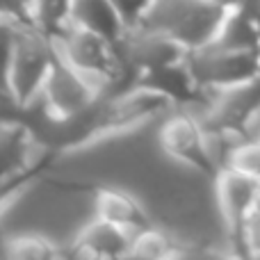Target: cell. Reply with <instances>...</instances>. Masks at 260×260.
I'll list each match as a JSON object with an SVG mask.
<instances>
[{
	"label": "cell",
	"mask_w": 260,
	"mask_h": 260,
	"mask_svg": "<svg viewBox=\"0 0 260 260\" xmlns=\"http://www.w3.org/2000/svg\"><path fill=\"white\" fill-rule=\"evenodd\" d=\"M119 46H121L123 62L135 73V80H137V76L153 71V69L183 62L189 55V50L176 37H171L169 32H162L146 25L128 30Z\"/></svg>",
	"instance_id": "52a82bcc"
},
{
	"label": "cell",
	"mask_w": 260,
	"mask_h": 260,
	"mask_svg": "<svg viewBox=\"0 0 260 260\" xmlns=\"http://www.w3.org/2000/svg\"><path fill=\"white\" fill-rule=\"evenodd\" d=\"M16 27H21V25H12L7 21H0V103H9L7 101V69H9V57H12Z\"/></svg>",
	"instance_id": "ac0fdd59"
},
{
	"label": "cell",
	"mask_w": 260,
	"mask_h": 260,
	"mask_svg": "<svg viewBox=\"0 0 260 260\" xmlns=\"http://www.w3.org/2000/svg\"><path fill=\"white\" fill-rule=\"evenodd\" d=\"M57 59L53 37L32 25L16 27L7 69V101L18 110L37 105L46 78Z\"/></svg>",
	"instance_id": "7a4b0ae2"
},
{
	"label": "cell",
	"mask_w": 260,
	"mask_h": 260,
	"mask_svg": "<svg viewBox=\"0 0 260 260\" xmlns=\"http://www.w3.org/2000/svg\"><path fill=\"white\" fill-rule=\"evenodd\" d=\"M99 101L101 94L94 89V85L57 55L44 87H41L37 105H41L44 114L50 121L69 123L87 117Z\"/></svg>",
	"instance_id": "3957f363"
},
{
	"label": "cell",
	"mask_w": 260,
	"mask_h": 260,
	"mask_svg": "<svg viewBox=\"0 0 260 260\" xmlns=\"http://www.w3.org/2000/svg\"><path fill=\"white\" fill-rule=\"evenodd\" d=\"M35 171V135L23 123L0 121V189Z\"/></svg>",
	"instance_id": "ba28073f"
},
{
	"label": "cell",
	"mask_w": 260,
	"mask_h": 260,
	"mask_svg": "<svg viewBox=\"0 0 260 260\" xmlns=\"http://www.w3.org/2000/svg\"><path fill=\"white\" fill-rule=\"evenodd\" d=\"M0 21H7L12 25H23L16 7H14V0H0Z\"/></svg>",
	"instance_id": "7402d4cb"
},
{
	"label": "cell",
	"mask_w": 260,
	"mask_h": 260,
	"mask_svg": "<svg viewBox=\"0 0 260 260\" xmlns=\"http://www.w3.org/2000/svg\"><path fill=\"white\" fill-rule=\"evenodd\" d=\"M256 21H258V37H260V16L256 18Z\"/></svg>",
	"instance_id": "d4e9b609"
},
{
	"label": "cell",
	"mask_w": 260,
	"mask_h": 260,
	"mask_svg": "<svg viewBox=\"0 0 260 260\" xmlns=\"http://www.w3.org/2000/svg\"><path fill=\"white\" fill-rule=\"evenodd\" d=\"M71 23V0H39L35 12V27L55 37Z\"/></svg>",
	"instance_id": "2e32d148"
},
{
	"label": "cell",
	"mask_w": 260,
	"mask_h": 260,
	"mask_svg": "<svg viewBox=\"0 0 260 260\" xmlns=\"http://www.w3.org/2000/svg\"><path fill=\"white\" fill-rule=\"evenodd\" d=\"M37 3H39V0H14V7H16L18 18L23 21V25H32V27H35Z\"/></svg>",
	"instance_id": "44dd1931"
},
{
	"label": "cell",
	"mask_w": 260,
	"mask_h": 260,
	"mask_svg": "<svg viewBox=\"0 0 260 260\" xmlns=\"http://www.w3.org/2000/svg\"><path fill=\"white\" fill-rule=\"evenodd\" d=\"M0 260H3V258H0Z\"/></svg>",
	"instance_id": "484cf974"
},
{
	"label": "cell",
	"mask_w": 260,
	"mask_h": 260,
	"mask_svg": "<svg viewBox=\"0 0 260 260\" xmlns=\"http://www.w3.org/2000/svg\"><path fill=\"white\" fill-rule=\"evenodd\" d=\"M71 23L121 44L126 25L117 14L112 0H71Z\"/></svg>",
	"instance_id": "7c38bea8"
},
{
	"label": "cell",
	"mask_w": 260,
	"mask_h": 260,
	"mask_svg": "<svg viewBox=\"0 0 260 260\" xmlns=\"http://www.w3.org/2000/svg\"><path fill=\"white\" fill-rule=\"evenodd\" d=\"M3 260H71L67 251L41 233H18L5 240Z\"/></svg>",
	"instance_id": "9a60e30c"
},
{
	"label": "cell",
	"mask_w": 260,
	"mask_h": 260,
	"mask_svg": "<svg viewBox=\"0 0 260 260\" xmlns=\"http://www.w3.org/2000/svg\"><path fill=\"white\" fill-rule=\"evenodd\" d=\"M210 3L217 5L219 9H224V12H233V9H242L247 0H210Z\"/></svg>",
	"instance_id": "603a6c76"
},
{
	"label": "cell",
	"mask_w": 260,
	"mask_h": 260,
	"mask_svg": "<svg viewBox=\"0 0 260 260\" xmlns=\"http://www.w3.org/2000/svg\"><path fill=\"white\" fill-rule=\"evenodd\" d=\"M171 110H176V105L167 96L135 82V85L114 91L96 103V108L89 112L91 121L87 123L80 144L126 135L153 119L167 117Z\"/></svg>",
	"instance_id": "6da1fadb"
},
{
	"label": "cell",
	"mask_w": 260,
	"mask_h": 260,
	"mask_svg": "<svg viewBox=\"0 0 260 260\" xmlns=\"http://www.w3.org/2000/svg\"><path fill=\"white\" fill-rule=\"evenodd\" d=\"M253 212H260V189H258V197H256V206H253Z\"/></svg>",
	"instance_id": "cb8c5ba5"
},
{
	"label": "cell",
	"mask_w": 260,
	"mask_h": 260,
	"mask_svg": "<svg viewBox=\"0 0 260 260\" xmlns=\"http://www.w3.org/2000/svg\"><path fill=\"white\" fill-rule=\"evenodd\" d=\"M94 217L110 221V224L128 231V233H137V231L153 224L144 203L130 192L119 187H101L94 199Z\"/></svg>",
	"instance_id": "8fae6325"
},
{
	"label": "cell",
	"mask_w": 260,
	"mask_h": 260,
	"mask_svg": "<svg viewBox=\"0 0 260 260\" xmlns=\"http://www.w3.org/2000/svg\"><path fill=\"white\" fill-rule=\"evenodd\" d=\"M133 233L99 217L85 224L69 247L71 260H119L128 249Z\"/></svg>",
	"instance_id": "9c48e42d"
},
{
	"label": "cell",
	"mask_w": 260,
	"mask_h": 260,
	"mask_svg": "<svg viewBox=\"0 0 260 260\" xmlns=\"http://www.w3.org/2000/svg\"><path fill=\"white\" fill-rule=\"evenodd\" d=\"M187 64L203 94L260 78V50H224L206 46L192 50Z\"/></svg>",
	"instance_id": "5b68a950"
},
{
	"label": "cell",
	"mask_w": 260,
	"mask_h": 260,
	"mask_svg": "<svg viewBox=\"0 0 260 260\" xmlns=\"http://www.w3.org/2000/svg\"><path fill=\"white\" fill-rule=\"evenodd\" d=\"M208 46L224 50H260L258 21L247 9H233L226 12L215 39ZM206 48V46H203Z\"/></svg>",
	"instance_id": "4fadbf2b"
},
{
	"label": "cell",
	"mask_w": 260,
	"mask_h": 260,
	"mask_svg": "<svg viewBox=\"0 0 260 260\" xmlns=\"http://www.w3.org/2000/svg\"><path fill=\"white\" fill-rule=\"evenodd\" d=\"M240 251L247 253L251 260H260V212H251L242 229Z\"/></svg>",
	"instance_id": "ffe728a7"
},
{
	"label": "cell",
	"mask_w": 260,
	"mask_h": 260,
	"mask_svg": "<svg viewBox=\"0 0 260 260\" xmlns=\"http://www.w3.org/2000/svg\"><path fill=\"white\" fill-rule=\"evenodd\" d=\"M183 249L169 231L151 224L133 233L128 249L119 260H174Z\"/></svg>",
	"instance_id": "5bb4252c"
},
{
	"label": "cell",
	"mask_w": 260,
	"mask_h": 260,
	"mask_svg": "<svg viewBox=\"0 0 260 260\" xmlns=\"http://www.w3.org/2000/svg\"><path fill=\"white\" fill-rule=\"evenodd\" d=\"M212 187H215V203H217L221 226H224L231 244L240 251L242 229L253 212L260 183L240 174V171L224 167L212 178Z\"/></svg>",
	"instance_id": "8992f818"
},
{
	"label": "cell",
	"mask_w": 260,
	"mask_h": 260,
	"mask_svg": "<svg viewBox=\"0 0 260 260\" xmlns=\"http://www.w3.org/2000/svg\"><path fill=\"white\" fill-rule=\"evenodd\" d=\"M117 14L121 16L126 30H135L144 23L146 14L151 12L153 0H112Z\"/></svg>",
	"instance_id": "d6986e66"
},
{
	"label": "cell",
	"mask_w": 260,
	"mask_h": 260,
	"mask_svg": "<svg viewBox=\"0 0 260 260\" xmlns=\"http://www.w3.org/2000/svg\"><path fill=\"white\" fill-rule=\"evenodd\" d=\"M157 142H160V148L171 160L197 171V174L215 178L217 171H219L210 155L206 139V126L201 123L199 114H192L183 108L171 110L165 117V121L160 123Z\"/></svg>",
	"instance_id": "277c9868"
},
{
	"label": "cell",
	"mask_w": 260,
	"mask_h": 260,
	"mask_svg": "<svg viewBox=\"0 0 260 260\" xmlns=\"http://www.w3.org/2000/svg\"><path fill=\"white\" fill-rule=\"evenodd\" d=\"M226 167L260 183V137L240 139L233 146V151H231Z\"/></svg>",
	"instance_id": "e0dca14e"
},
{
	"label": "cell",
	"mask_w": 260,
	"mask_h": 260,
	"mask_svg": "<svg viewBox=\"0 0 260 260\" xmlns=\"http://www.w3.org/2000/svg\"><path fill=\"white\" fill-rule=\"evenodd\" d=\"M135 82L160 91L176 108H189V105L203 101V89L199 87L187 59L167 64V67H160V69H153V71H146V73H142V76H137Z\"/></svg>",
	"instance_id": "30bf717a"
}]
</instances>
